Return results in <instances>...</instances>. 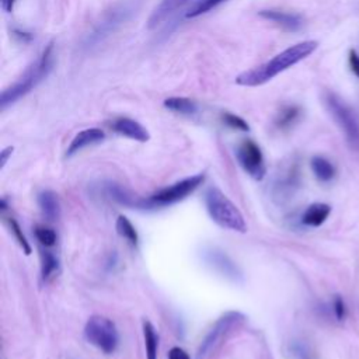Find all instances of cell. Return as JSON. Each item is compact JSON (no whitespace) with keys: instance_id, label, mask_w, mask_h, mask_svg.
<instances>
[{"instance_id":"1","label":"cell","mask_w":359,"mask_h":359,"mask_svg":"<svg viewBox=\"0 0 359 359\" xmlns=\"http://www.w3.org/2000/svg\"><path fill=\"white\" fill-rule=\"evenodd\" d=\"M317 46H318L317 41H303L296 45H292L285 50H282L280 53L275 55L268 62L238 74L236 77V83L244 87L262 86L269 80H272L279 73L287 70L289 67L294 66L300 60L310 56L317 49Z\"/></svg>"},{"instance_id":"2","label":"cell","mask_w":359,"mask_h":359,"mask_svg":"<svg viewBox=\"0 0 359 359\" xmlns=\"http://www.w3.org/2000/svg\"><path fill=\"white\" fill-rule=\"evenodd\" d=\"M53 62H55V53H53V43L50 42L42 50L38 59L27 67L22 76L1 93L0 95L1 109H6L7 107L13 105L21 97L31 93L39 83H42L48 77V74L52 72Z\"/></svg>"},{"instance_id":"3","label":"cell","mask_w":359,"mask_h":359,"mask_svg":"<svg viewBox=\"0 0 359 359\" xmlns=\"http://www.w3.org/2000/svg\"><path fill=\"white\" fill-rule=\"evenodd\" d=\"M205 205L212 220L223 229L245 233L247 223L238 208L216 187H210L205 192Z\"/></svg>"},{"instance_id":"4","label":"cell","mask_w":359,"mask_h":359,"mask_svg":"<svg viewBox=\"0 0 359 359\" xmlns=\"http://www.w3.org/2000/svg\"><path fill=\"white\" fill-rule=\"evenodd\" d=\"M84 337L91 345L107 355L114 353L119 344V334L115 324L109 318L98 314L91 316L87 320Z\"/></svg>"},{"instance_id":"5","label":"cell","mask_w":359,"mask_h":359,"mask_svg":"<svg viewBox=\"0 0 359 359\" xmlns=\"http://www.w3.org/2000/svg\"><path fill=\"white\" fill-rule=\"evenodd\" d=\"M205 180L203 174H195L187 177L170 187H165L147 199H140V208H163L177 203L192 194Z\"/></svg>"},{"instance_id":"6","label":"cell","mask_w":359,"mask_h":359,"mask_svg":"<svg viewBox=\"0 0 359 359\" xmlns=\"http://www.w3.org/2000/svg\"><path fill=\"white\" fill-rule=\"evenodd\" d=\"M324 100L328 111L331 112L334 121L345 133L346 139L352 144H358L359 143V121L353 114V111L334 93H327Z\"/></svg>"},{"instance_id":"7","label":"cell","mask_w":359,"mask_h":359,"mask_svg":"<svg viewBox=\"0 0 359 359\" xmlns=\"http://www.w3.org/2000/svg\"><path fill=\"white\" fill-rule=\"evenodd\" d=\"M244 321V316L240 311H227L224 313L206 334L201 346L196 352V359H205L230 332V330L238 327Z\"/></svg>"},{"instance_id":"8","label":"cell","mask_w":359,"mask_h":359,"mask_svg":"<svg viewBox=\"0 0 359 359\" xmlns=\"http://www.w3.org/2000/svg\"><path fill=\"white\" fill-rule=\"evenodd\" d=\"M236 157L238 160V164L243 167V170L251 175L254 180H262L266 171L265 160L262 156V151L259 146L251 140L245 139L243 140L236 150Z\"/></svg>"},{"instance_id":"9","label":"cell","mask_w":359,"mask_h":359,"mask_svg":"<svg viewBox=\"0 0 359 359\" xmlns=\"http://www.w3.org/2000/svg\"><path fill=\"white\" fill-rule=\"evenodd\" d=\"M128 10L126 8H116V10H112L104 21H101L95 28L94 31L88 35L87 38V45L88 46H93L98 42H101L105 36H108L109 34H112L115 31V28L125 20V15H126Z\"/></svg>"},{"instance_id":"10","label":"cell","mask_w":359,"mask_h":359,"mask_svg":"<svg viewBox=\"0 0 359 359\" xmlns=\"http://www.w3.org/2000/svg\"><path fill=\"white\" fill-rule=\"evenodd\" d=\"M111 128H112L114 132H116V133H119L125 137L142 142V143L147 142L150 139V135H149L147 129L142 123H139L135 119L126 118V116H121V118L114 119L111 122Z\"/></svg>"},{"instance_id":"11","label":"cell","mask_w":359,"mask_h":359,"mask_svg":"<svg viewBox=\"0 0 359 359\" xmlns=\"http://www.w3.org/2000/svg\"><path fill=\"white\" fill-rule=\"evenodd\" d=\"M205 261L212 265L216 271H219L220 273H223L224 276L237 280L241 278V272L237 268V265L229 258V255H226L223 251L219 250H208L205 252Z\"/></svg>"},{"instance_id":"12","label":"cell","mask_w":359,"mask_h":359,"mask_svg":"<svg viewBox=\"0 0 359 359\" xmlns=\"http://www.w3.org/2000/svg\"><path fill=\"white\" fill-rule=\"evenodd\" d=\"M105 139V133L104 130H101L100 128H88V129H84L81 132H79L70 142L67 150H66V156L70 157L73 154H76L77 151L88 147V146H93V144H97L100 142H102Z\"/></svg>"},{"instance_id":"13","label":"cell","mask_w":359,"mask_h":359,"mask_svg":"<svg viewBox=\"0 0 359 359\" xmlns=\"http://www.w3.org/2000/svg\"><path fill=\"white\" fill-rule=\"evenodd\" d=\"M259 15L287 31H297L303 25V20L299 14L280 11V10H261Z\"/></svg>"},{"instance_id":"14","label":"cell","mask_w":359,"mask_h":359,"mask_svg":"<svg viewBox=\"0 0 359 359\" xmlns=\"http://www.w3.org/2000/svg\"><path fill=\"white\" fill-rule=\"evenodd\" d=\"M189 0H161L158 6L153 10L147 20V28L153 29L163 24L171 14H174L178 8H181Z\"/></svg>"},{"instance_id":"15","label":"cell","mask_w":359,"mask_h":359,"mask_svg":"<svg viewBox=\"0 0 359 359\" xmlns=\"http://www.w3.org/2000/svg\"><path fill=\"white\" fill-rule=\"evenodd\" d=\"M330 213H331V208L327 203H313L304 210L302 216V222L306 226L318 227L327 220Z\"/></svg>"},{"instance_id":"16","label":"cell","mask_w":359,"mask_h":359,"mask_svg":"<svg viewBox=\"0 0 359 359\" xmlns=\"http://www.w3.org/2000/svg\"><path fill=\"white\" fill-rule=\"evenodd\" d=\"M38 205L41 208L42 215L48 220H55L59 217L60 205H59L57 195L53 191H42L38 195Z\"/></svg>"},{"instance_id":"17","label":"cell","mask_w":359,"mask_h":359,"mask_svg":"<svg viewBox=\"0 0 359 359\" xmlns=\"http://www.w3.org/2000/svg\"><path fill=\"white\" fill-rule=\"evenodd\" d=\"M286 353L290 359H318L314 348L303 339H293L286 346Z\"/></svg>"},{"instance_id":"18","label":"cell","mask_w":359,"mask_h":359,"mask_svg":"<svg viewBox=\"0 0 359 359\" xmlns=\"http://www.w3.org/2000/svg\"><path fill=\"white\" fill-rule=\"evenodd\" d=\"M164 107L182 115H194L198 111V104L187 97H170L164 100Z\"/></svg>"},{"instance_id":"19","label":"cell","mask_w":359,"mask_h":359,"mask_svg":"<svg viewBox=\"0 0 359 359\" xmlns=\"http://www.w3.org/2000/svg\"><path fill=\"white\" fill-rule=\"evenodd\" d=\"M300 115H302V109L297 105H286L278 112L275 118V126L282 130L289 129L299 121Z\"/></svg>"},{"instance_id":"20","label":"cell","mask_w":359,"mask_h":359,"mask_svg":"<svg viewBox=\"0 0 359 359\" xmlns=\"http://www.w3.org/2000/svg\"><path fill=\"white\" fill-rule=\"evenodd\" d=\"M143 339H144V348H146V359H157L158 335L153 324L147 320L143 321Z\"/></svg>"},{"instance_id":"21","label":"cell","mask_w":359,"mask_h":359,"mask_svg":"<svg viewBox=\"0 0 359 359\" xmlns=\"http://www.w3.org/2000/svg\"><path fill=\"white\" fill-rule=\"evenodd\" d=\"M107 194H108V196L111 199L116 201L121 205L140 208V199L133 198V195L129 191H126L125 188H122L118 184H108L107 185Z\"/></svg>"},{"instance_id":"22","label":"cell","mask_w":359,"mask_h":359,"mask_svg":"<svg viewBox=\"0 0 359 359\" xmlns=\"http://www.w3.org/2000/svg\"><path fill=\"white\" fill-rule=\"evenodd\" d=\"M311 170L314 172V175L320 180V181H330L334 174H335V168L334 165L324 157L321 156H316L311 158Z\"/></svg>"},{"instance_id":"23","label":"cell","mask_w":359,"mask_h":359,"mask_svg":"<svg viewBox=\"0 0 359 359\" xmlns=\"http://www.w3.org/2000/svg\"><path fill=\"white\" fill-rule=\"evenodd\" d=\"M115 226H116V231H118V234L121 237H123L132 245L137 244V240H139L137 231H136L135 226L129 222V219L126 216H118Z\"/></svg>"},{"instance_id":"24","label":"cell","mask_w":359,"mask_h":359,"mask_svg":"<svg viewBox=\"0 0 359 359\" xmlns=\"http://www.w3.org/2000/svg\"><path fill=\"white\" fill-rule=\"evenodd\" d=\"M226 0H196L185 13V18H196L213 8H216L217 6H220L222 3H224Z\"/></svg>"},{"instance_id":"25","label":"cell","mask_w":359,"mask_h":359,"mask_svg":"<svg viewBox=\"0 0 359 359\" xmlns=\"http://www.w3.org/2000/svg\"><path fill=\"white\" fill-rule=\"evenodd\" d=\"M59 261L56 255L50 251H42L41 252V276L42 279H49L55 271H57Z\"/></svg>"},{"instance_id":"26","label":"cell","mask_w":359,"mask_h":359,"mask_svg":"<svg viewBox=\"0 0 359 359\" xmlns=\"http://www.w3.org/2000/svg\"><path fill=\"white\" fill-rule=\"evenodd\" d=\"M35 237L43 247H52L56 243V233L53 229L46 226L35 227Z\"/></svg>"},{"instance_id":"27","label":"cell","mask_w":359,"mask_h":359,"mask_svg":"<svg viewBox=\"0 0 359 359\" xmlns=\"http://www.w3.org/2000/svg\"><path fill=\"white\" fill-rule=\"evenodd\" d=\"M7 223H8V226H10L11 233L14 234L15 240L18 241L20 247L22 248V251H24L27 255H29V254H31V245H29V243L27 241V237L24 236V233H22L20 224H18L13 217H8V219H7Z\"/></svg>"},{"instance_id":"28","label":"cell","mask_w":359,"mask_h":359,"mask_svg":"<svg viewBox=\"0 0 359 359\" xmlns=\"http://www.w3.org/2000/svg\"><path fill=\"white\" fill-rule=\"evenodd\" d=\"M220 118H222L223 123L227 125L231 129H237V130H243V132L250 130L248 123L243 118H240V116H237V115H234L231 112H223Z\"/></svg>"},{"instance_id":"29","label":"cell","mask_w":359,"mask_h":359,"mask_svg":"<svg viewBox=\"0 0 359 359\" xmlns=\"http://www.w3.org/2000/svg\"><path fill=\"white\" fill-rule=\"evenodd\" d=\"M332 309H334V316L338 321L344 320L345 317V313H346V309H345V303L342 300L341 296H335L334 302H332Z\"/></svg>"},{"instance_id":"30","label":"cell","mask_w":359,"mask_h":359,"mask_svg":"<svg viewBox=\"0 0 359 359\" xmlns=\"http://www.w3.org/2000/svg\"><path fill=\"white\" fill-rule=\"evenodd\" d=\"M348 62L352 73L359 79V53L355 49H351L348 53Z\"/></svg>"},{"instance_id":"31","label":"cell","mask_w":359,"mask_h":359,"mask_svg":"<svg viewBox=\"0 0 359 359\" xmlns=\"http://www.w3.org/2000/svg\"><path fill=\"white\" fill-rule=\"evenodd\" d=\"M168 359H191L189 355L187 353V351H184L180 346H174L170 349L168 352Z\"/></svg>"},{"instance_id":"32","label":"cell","mask_w":359,"mask_h":359,"mask_svg":"<svg viewBox=\"0 0 359 359\" xmlns=\"http://www.w3.org/2000/svg\"><path fill=\"white\" fill-rule=\"evenodd\" d=\"M13 150H14V147H11V146H10V147H6V149L1 151V158H0V161H1L0 167H1V168L6 165V163H7V158H8V156H11Z\"/></svg>"},{"instance_id":"33","label":"cell","mask_w":359,"mask_h":359,"mask_svg":"<svg viewBox=\"0 0 359 359\" xmlns=\"http://www.w3.org/2000/svg\"><path fill=\"white\" fill-rule=\"evenodd\" d=\"M17 0H0L1 3V8L6 11V13H11L13 8H14V4H15Z\"/></svg>"}]
</instances>
